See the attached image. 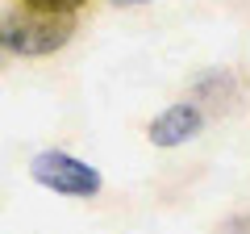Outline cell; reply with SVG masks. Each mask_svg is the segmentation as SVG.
Masks as SVG:
<instances>
[{
  "instance_id": "obj_6",
  "label": "cell",
  "mask_w": 250,
  "mask_h": 234,
  "mask_svg": "<svg viewBox=\"0 0 250 234\" xmlns=\"http://www.w3.org/2000/svg\"><path fill=\"white\" fill-rule=\"evenodd\" d=\"M113 4H121V9H134V4H150V0H113Z\"/></svg>"
},
{
  "instance_id": "obj_1",
  "label": "cell",
  "mask_w": 250,
  "mask_h": 234,
  "mask_svg": "<svg viewBox=\"0 0 250 234\" xmlns=\"http://www.w3.org/2000/svg\"><path fill=\"white\" fill-rule=\"evenodd\" d=\"M75 34V17L71 13H34V9H17L9 17H0V42L9 54H25V59H42L54 54L71 42Z\"/></svg>"
},
{
  "instance_id": "obj_2",
  "label": "cell",
  "mask_w": 250,
  "mask_h": 234,
  "mask_svg": "<svg viewBox=\"0 0 250 234\" xmlns=\"http://www.w3.org/2000/svg\"><path fill=\"white\" fill-rule=\"evenodd\" d=\"M29 176H34L42 188L59 192V197H96V192L104 188L100 171L92 167V163L67 155V151H38L34 159H29Z\"/></svg>"
},
{
  "instance_id": "obj_7",
  "label": "cell",
  "mask_w": 250,
  "mask_h": 234,
  "mask_svg": "<svg viewBox=\"0 0 250 234\" xmlns=\"http://www.w3.org/2000/svg\"><path fill=\"white\" fill-rule=\"evenodd\" d=\"M4 59H9V50H4V42H0V67H4Z\"/></svg>"
},
{
  "instance_id": "obj_3",
  "label": "cell",
  "mask_w": 250,
  "mask_h": 234,
  "mask_svg": "<svg viewBox=\"0 0 250 234\" xmlns=\"http://www.w3.org/2000/svg\"><path fill=\"white\" fill-rule=\"evenodd\" d=\"M200 130H205V113H200L192 100H179V105L163 109L150 126H146V138H150L154 146H184V142H192Z\"/></svg>"
},
{
  "instance_id": "obj_5",
  "label": "cell",
  "mask_w": 250,
  "mask_h": 234,
  "mask_svg": "<svg viewBox=\"0 0 250 234\" xmlns=\"http://www.w3.org/2000/svg\"><path fill=\"white\" fill-rule=\"evenodd\" d=\"M217 234H250V217H229Z\"/></svg>"
},
{
  "instance_id": "obj_4",
  "label": "cell",
  "mask_w": 250,
  "mask_h": 234,
  "mask_svg": "<svg viewBox=\"0 0 250 234\" xmlns=\"http://www.w3.org/2000/svg\"><path fill=\"white\" fill-rule=\"evenodd\" d=\"M80 4H88V0H21V9L34 13H75Z\"/></svg>"
}]
</instances>
